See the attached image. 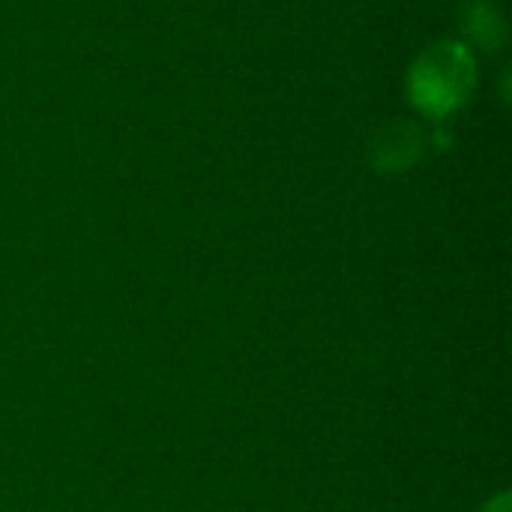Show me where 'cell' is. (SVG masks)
<instances>
[{"mask_svg":"<svg viewBox=\"0 0 512 512\" xmlns=\"http://www.w3.org/2000/svg\"><path fill=\"white\" fill-rule=\"evenodd\" d=\"M423 132L414 123H390L372 141V162L378 171H405L420 159Z\"/></svg>","mask_w":512,"mask_h":512,"instance_id":"7a4b0ae2","label":"cell"},{"mask_svg":"<svg viewBox=\"0 0 512 512\" xmlns=\"http://www.w3.org/2000/svg\"><path fill=\"white\" fill-rule=\"evenodd\" d=\"M462 30L468 33V39L480 48H498L504 42V18L498 12V6L492 0H471L465 6V21Z\"/></svg>","mask_w":512,"mask_h":512,"instance_id":"3957f363","label":"cell"},{"mask_svg":"<svg viewBox=\"0 0 512 512\" xmlns=\"http://www.w3.org/2000/svg\"><path fill=\"white\" fill-rule=\"evenodd\" d=\"M477 78V57L471 45L456 39L432 42L411 63L408 99L420 114L444 120L471 99V93L477 90Z\"/></svg>","mask_w":512,"mask_h":512,"instance_id":"6da1fadb","label":"cell"},{"mask_svg":"<svg viewBox=\"0 0 512 512\" xmlns=\"http://www.w3.org/2000/svg\"><path fill=\"white\" fill-rule=\"evenodd\" d=\"M483 512H510V498H507V495L495 498L492 504H486V510Z\"/></svg>","mask_w":512,"mask_h":512,"instance_id":"277c9868","label":"cell"}]
</instances>
